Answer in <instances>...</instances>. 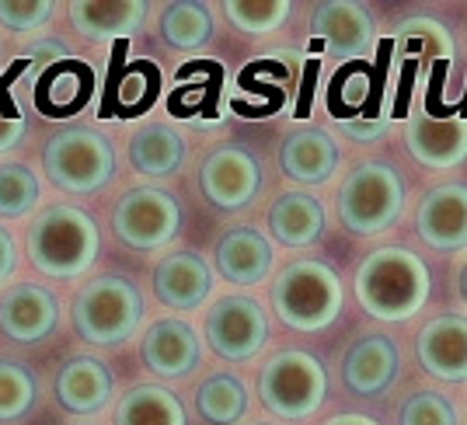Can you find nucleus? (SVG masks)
Segmentation results:
<instances>
[{"mask_svg": "<svg viewBox=\"0 0 467 425\" xmlns=\"http://www.w3.org/2000/svg\"><path fill=\"white\" fill-rule=\"evenodd\" d=\"M352 286H356L359 307L370 317L398 325V321H411L426 307L432 279H429V265L419 254L388 244L359 262Z\"/></svg>", "mask_w": 467, "mask_h": 425, "instance_id": "f257e3e1", "label": "nucleus"}, {"mask_svg": "<svg viewBox=\"0 0 467 425\" xmlns=\"http://www.w3.org/2000/svg\"><path fill=\"white\" fill-rule=\"evenodd\" d=\"M32 265L49 279H80L95 265L101 237L91 212L78 206H49L42 210L25 237Z\"/></svg>", "mask_w": 467, "mask_h": 425, "instance_id": "f03ea898", "label": "nucleus"}, {"mask_svg": "<svg viewBox=\"0 0 467 425\" xmlns=\"http://www.w3.org/2000/svg\"><path fill=\"white\" fill-rule=\"evenodd\" d=\"M143 293L133 279L105 272L95 275L88 286H80L70 307V321L78 338L101 348L126 346L143 325Z\"/></svg>", "mask_w": 467, "mask_h": 425, "instance_id": "7ed1b4c3", "label": "nucleus"}, {"mask_svg": "<svg viewBox=\"0 0 467 425\" xmlns=\"http://www.w3.org/2000/svg\"><path fill=\"white\" fill-rule=\"evenodd\" d=\"M342 304H346V290L338 272L317 258L293 262L273 283V307L279 321L304 335L331 328L342 314Z\"/></svg>", "mask_w": 467, "mask_h": 425, "instance_id": "20e7f679", "label": "nucleus"}, {"mask_svg": "<svg viewBox=\"0 0 467 425\" xmlns=\"http://www.w3.org/2000/svg\"><path fill=\"white\" fill-rule=\"evenodd\" d=\"M405 210V181L388 161H367L352 168L338 189V220L349 233L373 237L401 220Z\"/></svg>", "mask_w": 467, "mask_h": 425, "instance_id": "39448f33", "label": "nucleus"}, {"mask_svg": "<svg viewBox=\"0 0 467 425\" xmlns=\"http://www.w3.org/2000/svg\"><path fill=\"white\" fill-rule=\"evenodd\" d=\"M42 168L49 181L70 195L101 192L116 174V147L109 136L88 126H74L49 136L42 147Z\"/></svg>", "mask_w": 467, "mask_h": 425, "instance_id": "423d86ee", "label": "nucleus"}, {"mask_svg": "<svg viewBox=\"0 0 467 425\" xmlns=\"http://www.w3.org/2000/svg\"><path fill=\"white\" fill-rule=\"evenodd\" d=\"M258 398L279 419H311L328 398V373L321 359L300 348H283L269 356L258 377Z\"/></svg>", "mask_w": 467, "mask_h": 425, "instance_id": "0eeeda50", "label": "nucleus"}, {"mask_svg": "<svg viewBox=\"0 0 467 425\" xmlns=\"http://www.w3.org/2000/svg\"><path fill=\"white\" fill-rule=\"evenodd\" d=\"M116 237L133 252H161L182 231V206L164 189H130L112 212Z\"/></svg>", "mask_w": 467, "mask_h": 425, "instance_id": "6e6552de", "label": "nucleus"}, {"mask_svg": "<svg viewBox=\"0 0 467 425\" xmlns=\"http://www.w3.org/2000/svg\"><path fill=\"white\" fill-rule=\"evenodd\" d=\"M206 342L227 363H248L269 342V317L254 296H220L206 314Z\"/></svg>", "mask_w": 467, "mask_h": 425, "instance_id": "1a4fd4ad", "label": "nucleus"}, {"mask_svg": "<svg viewBox=\"0 0 467 425\" xmlns=\"http://www.w3.org/2000/svg\"><path fill=\"white\" fill-rule=\"evenodd\" d=\"M453 67V36L443 21L409 18L394 32V74L401 84H426L447 78Z\"/></svg>", "mask_w": 467, "mask_h": 425, "instance_id": "9d476101", "label": "nucleus"}, {"mask_svg": "<svg viewBox=\"0 0 467 425\" xmlns=\"http://www.w3.org/2000/svg\"><path fill=\"white\" fill-rule=\"evenodd\" d=\"M311 42L338 63H359L377 42L373 15L356 0H325L311 11Z\"/></svg>", "mask_w": 467, "mask_h": 425, "instance_id": "9b49d317", "label": "nucleus"}, {"mask_svg": "<svg viewBox=\"0 0 467 425\" xmlns=\"http://www.w3.org/2000/svg\"><path fill=\"white\" fill-rule=\"evenodd\" d=\"M199 185L216 210H244V206H252L262 189V164L252 150H244L237 143H223L206 154L202 168H199Z\"/></svg>", "mask_w": 467, "mask_h": 425, "instance_id": "f8f14e48", "label": "nucleus"}, {"mask_svg": "<svg viewBox=\"0 0 467 425\" xmlns=\"http://www.w3.org/2000/svg\"><path fill=\"white\" fill-rule=\"evenodd\" d=\"M415 231L432 252L450 254L467 248V185L447 181L422 195L415 212Z\"/></svg>", "mask_w": 467, "mask_h": 425, "instance_id": "ddd939ff", "label": "nucleus"}, {"mask_svg": "<svg viewBox=\"0 0 467 425\" xmlns=\"http://www.w3.org/2000/svg\"><path fill=\"white\" fill-rule=\"evenodd\" d=\"M140 359L147 363L150 373L164 380H182L202 363V338L189 321L178 317H161L143 331Z\"/></svg>", "mask_w": 467, "mask_h": 425, "instance_id": "4468645a", "label": "nucleus"}, {"mask_svg": "<svg viewBox=\"0 0 467 425\" xmlns=\"http://www.w3.org/2000/svg\"><path fill=\"white\" fill-rule=\"evenodd\" d=\"M59 325V300L39 283H21L0 296V331L21 342L39 346Z\"/></svg>", "mask_w": 467, "mask_h": 425, "instance_id": "2eb2a0df", "label": "nucleus"}, {"mask_svg": "<svg viewBox=\"0 0 467 425\" xmlns=\"http://www.w3.org/2000/svg\"><path fill=\"white\" fill-rule=\"evenodd\" d=\"M409 154L426 168H457L467 161V119L447 116L436 119L429 109H415L405 126Z\"/></svg>", "mask_w": 467, "mask_h": 425, "instance_id": "dca6fc26", "label": "nucleus"}, {"mask_svg": "<svg viewBox=\"0 0 467 425\" xmlns=\"http://www.w3.org/2000/svg\"><path fill=\"white\" fill-rule=\"evenodd\" d=\"M398 377H401V348L388 335H363L346 352L342 380L359 398L388 394Z\"/></svg>", "mask_w": 467, "mask_h": 425, "instance_id": "f3484780", "label": "nucleus"}, {"mask_svg": "<svg viewBox=\"0 0 467 425\" xmlns=\"http://www.w3.org/2000/svg\"><path fill=\"white\" fill-rule=\"evenodd\" d=\"M419 363L429 377L443 384H464L467 380V317L461 314H440L419 331Z\"/></svg>", "mask_w": 467, "mask_h": 425, "instance_id": "a211bd4d", "label": "nucleus"}, {"mask_svg": "<svg viewBox=\"0 0 467 425\" xmlns=\"http://www.w3.org/2000/svg\"><path fill=\"white\" fill-rule=\"evenodd\" d=\"M213 272L195 252H171L154 265V296L171 310H195L210 300Z\"/></svg>", "mask_w": 467, "mask_h": 425, "instance_id": "6ab92c4d", "label": "nucleus"}, {"mask_svg": "<svg viewBox=\"0 0 467 425\" xmlns=\"http://www.w3.org/2000/svg\"><path fill=\"white\" fill-rule=\"evenodd\" d=\"M216 272L234 286H258L275 265L273 241L254 227H234L216 244Z\"/></svg>", "mask_w": 467, "mask_h": 425, "instance_id": "aec40b11", "label": "nucleus"}, {"mask_svg": "<svg viewBox=\"0 0 467 425\" xmlns=\"http://www.w3.org/2000/svg\"><path fill=\"white\" fill-rule=\"evenodd\" d=\"M150 15L147 0H74L70 4V25L84 39L116 42L133 39Z\"/></svg>", "mask_w": 467, "mask_h": 425, "instance_id": "412c9836", "label": "nucleus"}, {"mask_svg": "<svg viewBox=\"0 0 467 425\" xmlns=\"http://www.w3.org/2000/svg\"><path fill=\"white\" fill-rule=\"evenodd\" d=\"M116 377L95 356H74L57 373V401L70 415H98L112 401Z\"/></svg>", "mask_w": 467, "mask_h": 425, "instance_id": "4be33fe9", "label": "nucleus"}, {"mask_svg": "<svg viewBox=\"0 0 467 425\" xmlns=\"http://www.w3.org/2000/svg\"><path fill=\"white\" fill-rule=\"evenodd\" d=\"M338 143L335 136L325 133V130H300L283 140L279 147V168L286 178L300 181V185H325L335 168H338Z\"/></svg>", "mask_w": 467, "mask_h": 425, "instance_id": "5701e85b", "label": "nucleus"}, {"mask_svg": "<svg viewBox=\"0 0 467 425\" xmlns=\"http://www.w3.org/2000/svg\"><path fill=\"white\" fill-rule=\"evenodd\" d=\"M95 91V74L88 70V63L80 59H63L57 67H49L32 88V101L42 116L49 119H67L78 116L88 105V98Z\"/></svg>", "mask_w": 467, "mask_h": 425, "instance_id": "b1692460", "label": "nucleus"}, {"mask_svg": "<svg viewBox=\"0 0 467 425\" xmlns=\"http://www.w3.org/2000/svg\"><path fill=\"white\" fill-rule=\"evenodd\" d=\"M269 233L286 248H311L325 233V206L321 199L304 189L275 195L269 206Z\"/></svg>", "mask_w": 467, "mask_h": 425, "instance_id": "393cba45", "label": "nucleus"}, {"mask_svg": "<svg viewBox=\"0 0 467 425\" xmlns=\"http://www.w3.org/2000/svg\"><path fill=\"white\" fill-rule=\"evenodd\" d=\"M130 164L147 178H168L185 164V140L171 126H143L130 136Z\"/></svg>", "mask_w": 467, "mask_h": 425, "instance_id": "a878e982", "label": "nucleus"}, {"mask_svg": "<svg viewBox=\"0 0 467 425\" xmlns=\"http://www.w3.org/2000/svg\"><path fill=\"white\" fill-rule=\"evenodd\" d=\"M116 425H185V408L168 387L137 384L119 398Z\"/></svg>", "mask_w": 467, "mask_h": 425, "instance_id": "bb28decb", "label": "nucleus"}, {"mask_svg": "<svg viewBox=\"0 0 467 425\" xmlns=\"http://www.w3.org/2000/svg\"><path fill=\"white\" fill-rule=\"evenodd\" d=\"M161 39L178 53H195L213 39V15L199 0H175L161 11Z\"/></svg>", "mask_w": 467, "mask_h": 425, "instance_id": "cd10ccee", "label": "nucleus"}, {"mask_svg": "<svg viewBox=\"0 0 467 425\" xmlns=\"http://www.w3.org/2000/svg\"><path fill=\"white\" fill-rule=\"evenodd\" d=\"M195 411L210 425H237L248 415V387L234 373H213L195 390Z\"/></svg>", "mask_w": 467, "mask_h": 425, "instance_id": "c85d7f7f", "label": "nucleus"}, {"mask_svg": "<svg viewBox=\"0 0 467 425\" xmlns=\"http://www.w3.org/2000/svg\"><path fill=\"white\" fill-rule=\"evenodd\" d=\"M39 178L28 164H21V161L0 164V216L4 220H28L39 210Z\"/></svg>", "mask_w": 467, "mask_h": 425, "instance_id": "c756f323", "label": "nucleus"}, {"mask_svg": "<svg viewBox=\"0 0 467 425\" xmlns=\"http://www.w3.org/2000/svg\"><path fill=\"white\" fill-rule=\"evenodd\" d=\"M39 401V377L25 363L0 359V422H15L28 415Z\"/></svg>", "mask_w": 467, "mask_h": 425, "instance_id": "7c9ffc66", "label": "nucleus"}, {"mask_svg": "<svg viewBox=\"0 0 467 425\" xmlns=\"http://www.w3.org/2000/svg\"><path fill=\"white\" fill-rule=\"evenodd\" d=\"M290 0H223V15L244 36H269L290 18Z\"/></svg>", "mask_w": 467, "mask_h": 425, "instance_id": "2f4dec72", "label": "nucleus"}, {"mask_svg": "<svg viewBox=\"0 0 467 425\" xmlns=\"http://www.w3.org/2000/svg\"><path fill=\"white\" fill-rule=\"evenodd\" d=\"M373 91V74L363 63H346L342 74H335V88H331V116L346 119L359 112L367 105Z\"/></svg>", "mask_w": 467, "mask_h": 425, "instance_id": "473e14b6", "label": "nucleus"}, {"mask_svg": "<svg viewBox=\"0 0 467 425\" xmlns=\"http://www.w3.org/2000/svg\"><path fill=\"white\" fill-rule=\"evenodd\" d=\"M63 59H74V53H70V46H67V42H59V39L36 42V46H32V49H25L21 59L15 63V88L32 91V88L39 84L42 74H46L49 67L63 63Z\"/></svg>", "mask_w": 467, "mask_h": 425, "instance_id": "72a5a7b5", "label": "nucleus"}, {"mask_svg": "<svg viewBox=\"0 0 467 425\" xmlns=\"http://www.w3.org/2000/svg\"><path fill=\"white\" fill-rule=\"evenodd\" d=\"M401 425H457L453 401L436 390H415L401 405Z\"/></svg>", "mask_w": 467, "mask_h": 425, "instance_id": "f704fd0d", "label": "nucleus"}, {"mask_svg": "<svg viewBox=\"0 0 467 425\" xmlns=\"http://www.w3.org/2000/svg\"><path fill=\"white\" fill-rule=\"evenodd\" d=\"M57 15L53 0H0V25L11 32H36Z\"/></svg>", "mask_w": 467, "mask_h": 425, "instance_id": "c9c22d12", "label": "nucleus"}, {"mask_svg": "<svg viewBox=\"0 0 467 425\" xmlns=\"http://www.w3.org/2000/svg\"><path fill=\"white\" fill-rule=\"evenodd\" d=\"M154 88H157L154 67H133V70L122 78V84L116 88V101L126 109L122 116H133L137 109H147L150 98H154Z\"/></svg>", "mask_w": 467, "mask_h": 425, "instance_id": "e433bc0d", "label": "nucleus"}, {"mask_svg": "<svg viewBox=\"0 0 467 425\" xmlns=\"http://www.w3.org/2000/svg\"><path fill=\"white\" fill-rule=\"evenodd\" d=\"M25 133H28V119L21 116L15 105H4V98H0V154L15 150L25 140Z\"/></svg>", "mask_w": 467, "mask_h": 425, "instance_id": "4c0bfd02", "label": "nucleus"}, {"mask_svg": "<svg viewBox=\"0 0 467 425\" xmlns=\"http://www.w3.org/2000/svg\"><path fill=\"white\" fill-rule=\"evenodd\" d=\"M388 130V119H370V122H352V119H342V133L352 136L356 143H370L377 136Z\"/></svg>", "mask_w": 467, "mask_h": 425, "instance_id": "58836bf2", "label": "nucleus"}, {"mask_svg": "<svg viewBox=\"0 0 467 425\" xmlns=\"http://www.w3.org/2000/svg\"><path fill=\"white\" fill-rule=\"evenodd\" d=\"M15 269H18V248H15V237H11V231L0 223V286L15 275Z\"/></svg>", "mask_w": 467, "mask_h": 425, "instance_id": "ea45409f", "label": "nucleus"}, {"mask_svg": "<svg viewBox=\"0 0 467 425\" xmlns=\"http://www.w3.org/2000/svg\"><path fill=\"white\" fill-rule=\"evenodd\" d=\"M325 425H380L377 419H367V415H359V411H349V415H335L328 419Z\"/></svg>", "mask_w": 467, "mask_h": 425, "instance_id": "a19ab883", "label": "nucleus"}, {"mask_svg": "<svg viewBox=\"0 0 467 425\" xmlns=\"http://www.w3.org/2000/svg\"><path fill=\"white\" fill-rule=\"evenodd\" d=\"M457 286H461V300H464V307H467V262H464V269H461V283H457Z\"/></svg>", "mask_w": 467, "mask_h": 425, "instance_id": "79ce46f5", "label": "nucleus"}, {"mask_svg": "<svg viewBox=\"0 0 467 425\" xmlns=\"http://www.w3.org/2000/svg\"><path fill=\"white\" fill-rule=\"evenodd\" d=\"M262 425H273V422H262Z\"/></svg>", "mask_w": 467, "mask_h": 425, "instance_id": "37998d69", "label": "nucleus"}, {"mask_svg": "<svg viewBox=\"0 0 467 425\" xmlns=\"http://www.w3.org/2000/svg\"><path fill=\"white\" fill-rule=\"evenodd\" d=\"M88 425H91V422H88Z\"/></svg>", "mask_w": 467, "mask_h": 425, "instance_id": "c03bdc74", "label": "nucleus"}]
</instances>
